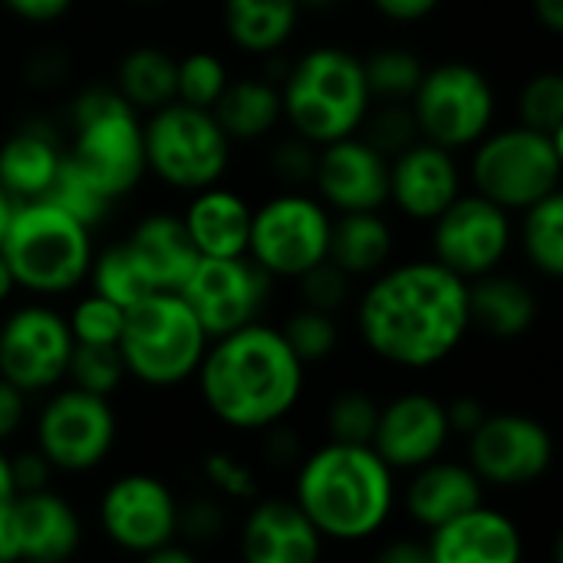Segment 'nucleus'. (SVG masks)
Segmentation results:
<instances>
[{"instance_id": "f257e3e1", "label": "nucleus", "mask_w": 563, "mask_h": 563, "mask_svg": "<svg viewBox=\"0 0 563 563\" xmlns=\"http://www.w3.org/2000/svg\"><path fill=\"white\" fill-rule=\"evenodd\" d=\"M363 346L399 369H432L468 336V280L429 261L383 267L356 303Z\"/></svg>"}, {"instance_id": "f03ea898", "label": "nucleus", "mask_w": 563, "mask_h": 563, "mask_svg": "<svg viewBox=\"0 0 563 563\" xmlns=\"http://www.w3.org/2000/svg\"><path fill=\"white\" fill-rule=\"evenodd\" d=\"M307 366L277 327L261 320L208 343L195 373L205 409L234 432H264L284 422L303 396Z\"/></svg>"}, {"instance_id": "7ed1b4c3", "label": "nucleus", "mask_w": 563, "mask_h": 563, "mask_svg": "<svg viewBox=\"0 0 563 563\" xmlns=\"http://www.w3.org/2000/svg\"><path fill=\"white\" fill-rule=\"evenodd\" d=\"M294 505L323 541H369L396 508V472L369 445L327 442L297 462Z\"/></svg>"}, {"instance_id": "20e7f679", "label": "nucleus", "mask_w": 563, "mask_h": 563, "mask_svg": "<svg viewBox=\"0 0 563 563\" xmlns=\"http://www.w3.org/2000/svg\"><path fill=\"white\" fill-rule=\"evenodd\" d=\"M277 86L284 119L300 139L313 145L356 135L366 112L373 109L363 59L343 46L307 49Z\"/></svg>"}, {"instance_id": "39448f33", "label": "nucleus", "mask_w": 563, "mask_h": 563, "mask_svg": "<svg viewBox=\"0 0 563 563\" xmlns=\"http://www.w3.org/2000/svg\"><path fill=\"white\" fill-rule=\"evenodd\" d=\"M92 231L69 218L53 201H20L0 241L16 290L36 297H59L89 277Z\"/></svg>"}, {"instance_id": "423d86ee", "label": "nucleus", "mask_w": 563, "mask_h": 563, "mask_svg": "<svg viewBox=\"0 0 563 563\" xmlns=\"http://www.w3.org/2000/svg\"><path fill=\"white\" fill-rule=\"evenodd\" d=\"M208 343L211 336L178 294H152L125 310L119 356L135 383L172 389L198 373Z\"/></svg>"}, {"instance_id": "0eeeda50", "label": "nucleus", "mask_w": 563, "mask_h": 563, "mask_svg": "<svg viewBox=\"0 0 563 563\" xmlns=\"http://www.w3.org/2000/svg\"><path fill=\"white\" fill-rule=\"evenodd\" d=\"M73 142L66 158L86 172L112 201L135 191L145 175L142 115L112 89L92 86L73 102Z\"/></svg>"}, {"instance_id": "6e6552de", "label": "nucleus", "mask_w": 563, "mask_h": 563, "mask_svg": "<svg viewBox=\"0 0 563 563\" xmlns=\"http://www.w3.org/2000/svg\"><path fill=\"white\" fill-rule=\"evenodd\" d=\"M468 178L475 195L498 208L525 211L548 195L561 191L563 145L561 135H544L528 125L488 132L472 145Z\"/></svg>"}, {"instance_id": "1a4fd4ad", "label": "nucleus", "mask_w": 563, "mask_h": 563, "mask_svg": "<svg viewBox=\"0 0 563 563\" xmlns=\"http://www.w3.org/2000/svg\"><path fill=\"white\" fill-rule=\"evenodd\" d=\"M145 172L178 191H201L224 178L231 139L208 109L168 102L142 122Z\"/></svg>"}, {"instance_id": "9d476101", "label": "nucleus", "mask_w": 563, "mask_h": 563, "mask_svg": "<svg viewBox=\"0 0 563 563\" xmlns=\"http://www.w3.org/2000/svg\"><path fill=\"white\" fill-rule=\"evenodd\" d=\"M409 106L419 125V139L459 152L472 148L492 132L498 99L492 79L478 66L449 59L422 73Z\"/></svg>"}, {"instance_id": "9b49d317", "label": "nucleus", "mask_w": 563, "mask_h": 563, "mask_svg": "<svg viewBox=\"0 0 563 563\" xmlns=\"http://www.w3.org/2000/svg\"><path fill=\"white\" fill-rule=\"evenodd\" d=\"M333 214L317 195L277 191L251 211L247 257L274 280H297L320 261H327Z\"/></svg>"}, {"instance_id": "f8f14e48", "label": "nucleus", "mask_w": 563, "mask_h": 563, "mask_svg": "<svg viewBox=\"0 0 563 563\" xmlns=\"http://www.w3.org/2000/svg\"><path fill=\"white\" fill-rule=\"evenodd\" d=\"M119 422L112 402L82 389H53L36 416V452L53 472L86 475L115 449Z\"/></svg>"}, {"instance_id": "ddd939ff", "label": "nucleus", "mask_w": 563, "mask_h": 563, "mask_svg": "<svg viewBox=\"0 0 563 563\" xmlns=\"http://www.w3.org/2000/svg\"><path fill=\"white\" fill-rule=\"evenodd\" d=\"M73 346L69 323L59 310L46 303L16 307L0 323V379L23 396L53 393L66 379Z\"/></svg>"}, {"instance_id": "4468645a", "label": "nucleus", "mask_w": 563, "mask_h": 563, "mask_svg": "<svg viewBox=\"0 0 563 563\" xmlns=\"http://www.w3.org/2000/svg\"><path fill=\"white\" fill-rule=\"evenodd\" d=\"M515 241V224L495 201L462 191L432 221V261L462 280H478L501 267Z\"/></svg>"}, {"instance_id": "2eb2a0df", "label": "nucleus", "mask_w": 563, "mask_h": 563, "mask_svg": "<svg viewBox=\"0 0 563 563\" xmlns=\"http://www.w3.org/2000/svg\"><path fill=\"white\" fill-rule=\"evenodd\" d=\"M465 442L468 468L482 485L525 488L541 482L554 465V439L548 426L521 412H488Z\"/></svg>"}, {"instance_id": "dca6fc26", "label": "nucleus", "mask_w": 563, "mask_h": 563, "mask_svg": "<svg viewBox=\"0 0 563 563\" xmlns=\"http://www.w3.org/2000/svg\"><path fill=\"white\" fill-rule=\"evenodd\" d=\"M267 294L271 277L251 257H201L178 290L211 340L254 323Z\"/></svg>"}, {"instance_id": "f3484780", "label": "nucleus", "mask_w": 563, "mask_h": 563, "mask_svg": "<svg viewBox=\"0 0 563 563\" xmlns=\"http://www.w3.org/2000/svg\"><path fill=\"white\" fill-rule=\"evenodd\" d=\"M99 528L112 548L142 558L178 541V498L155 475H119L99 498Z\"/></svg>"}, {"instance_id": "a211bd4d", "label": "nucleus", "mask_w": 563, "mask_h": 563, "mask_svg": "<svg viewBox=\"0 0 563 563\" xmlns=\"http://www.w3.org/2000/svg\"><path fill=\"white\" fill-rule=\"evenodd\" d=\"M313 188L330 214L379 211L389 205V158L363 135L336 139L320 145Z\"/></svg>"}, {"instance_id": "6ab92c4d", "label": "nucleus", "mask_w": 563, "mask_h": 563, "mask_svg": "<svg viewBox=\"0 0 563 563\" xmlns=\"http://www.w3.org/2000/svg\"><path fill=\"white\" fill-rule=\"evenodd\" d=\"M445 402L429 393H402L379 406V422L369 449L393 472H416L435 462L449 445Z\"/></svg>"}, {"instance_id": "aec40b11", "label": "nucleus", "mask_w": 563, "mask_h": 563, "mask_svg": "<svg viewBox=\"0 0 563 563\" xmlns=\"http://www.w3.org/2000/svg\"><path fill=\"white\" fill-rule=\"evenodd\" d=\"M462 195L455 152L426 139L389 158V201L412 221H435Z\"/></svg>"}, {"instance_id": "412c9836", "label": "nucleus", "mask_w": 563, "mask_h": 563, "mask_svg": "<svg viewBox=\"0 0 563 563\" xmlns=\"http://www.w3.org/2000/svg\"><path fill=\"white\" fill-rule=\"evenodd\" d=\"M323 538L294 498L257 501L241 525V563H320Z\"/></svg>"}, {"instance_id": "4be33fe9", "label": "nucleus", "mask_w": 563, "mask_h": 563, "mask_svg": "<svg viewBox=\"0 0 563 563\" xmlns=\"http://www.w3.org/2000/svg\"><path fill=\"white\" fill-rule=\"evenodd\" d=\"M432 563H521V528L498 508L478 505L475 511L429 531Z\"/></svg>"}, {"instance_id": "5701e85b", "label": "nucleus", "mask_w": 563, "mask_h": 563, "mask_svg": "<svg viewBox=\"0 0 563 563\" xmlns=\"http://www.w3.org/2000/svg\"><path fill=\"white\" fill-rule=\"evenodd\" d=\"M20 561L69 563L82 544V521L76 508L53 488L16 495L10 501Z\"/></svg>"}, {"instance_id": "b1692460", "label": "nucleus", "mask_w": 563, "mask_h": 563, "mask_svg": "<svg viewBox=\"0 0 563 563\" xmlns=\"http://www.w3.org/2000/svg\"><path fill=\"white\" fill-rule=\"evenodd\" d=\"M409 475L412 478L406 488V511L426 531H435L485 505V485L468 468V462H449L439 455L435 462Z\"/></svg>"}, {"instance_id": "393cba45", "label": "nucleus", "mask_w": 563, "mask_h": 563, "mask_svg": "<svg viewBox=\"0 0 563 563\" xmlns=\"http://www.w3.org/2000/svg\"><path fill=\"white\" fill-rule=\"evenodd\" d=\"M251 211L238 191L211 185L191 195L181 224L201 257H247Z\"/></svg>"}, {"instance_id": "a878e982", "label": "nucleus", "mask_w": 563, "mask_h": 563, "mask_svg": "<svg viewBox=\"0 0 563 563\" xmlns=\"http://www.w3.org/2000/svg\"><path fill=\"white\" fill-rule=\"evenodd\" d=\"M125 241L135 251V257L142 261V267L158 294H178L185 287V280L191 277L195 264L201 261V254L195 251V244L181 224V214H168V211L148 214L132 228V234Z\"/></svg>"}, {"instance_id": "bb28decb", "label": "nucleus", "mask_w": 563, "mask_h": 563, "mask_svg": "<svg viewBox=\"0 0 563 563\" xmlns=\"http://www.w3.org/2000/svg\"><path fill=\"white\" fill-rule=\"evenodd\" d=\"M63 145L46 125H23L0 145V188L20 205V201H40L46 198L59 165H63Z\"/></svg>"}, {"instance_id": "cd10ccee", "label": "nucleus", "mask_w": 563, "mask_h": 563, "mask_svg": "<svg viewBox=\"0 0 563 563\" xmlns=\"http://www.w3.org/2000/svg\"><path fill=\"white\" fill-rule=\"evenodd\" d=\"M538 320V294L511 274H485L468 280V323L495 340H518Z\"/></svg>"}, {"instance_id": "c85d7f7f", "label": "nucleus", "mask_w": 563, "mask_h": 563, "mask_svg": "<svg viewBox=\"0 0 563 563\" xmlns=\"http://www.w3.org/2000/svg\"><path fill=\"white\" fill-rule=\"evenodd\" d=\"M389 257L393 228L379 211H350L333 218L327 261L336 264L346 277H376L383 267H389Z\"/></svg>"}, {"instance_id": "c756f323", "label": "nucleus", "mask_w": 563, "mask_h": 563, "mask_svg": "<svg viewBox=\"0 0 563 563\" xmlns=\"http://www.w3.org/2000/svg\"><path fill=\"white\" fill-rule=\"evenodd\" d=\"M211 115L218 119V125L231 139V145L267 139L284 119L280 86L271 79H261V76L231 79L224 86L221 99L214 102Z\"/></svg>"}, {"instance_id": "7c9ffc66", "label": "nucleus", "mask_w": 563, "mask_h": 563, "mask_svg": "<svg viewBox=\"0 0 563 563\" xmlns=\"http://www.w3.org/2000/svg\"><path fill=\"white\" fill-rule=\"evenodd\" d=\"M297 0H224V33L244 53H277L297 30Z\"/></svg>"}, {"instance_id": "2f4dec72", "label": "nucleus", "mask_w": 563, "mask_h": 563, "mask_svg": "<svg viewBox=\"0 0 563 563\" xmlns=\"http://www.w3.org/2000/svg\"><path fill=\"white\" fill-rule=\"evenodd\" d=\"M175 69L178 59L162 46H132L115 69V92L142 115L175 102Z\"/></svg>"}, {"instance_id": "473e14b6", "label": "nucleus", "mask_w": 563, "mask_h": 563, "mask_svg": "<svg viewBox=\"0 0 563 563\" xmlns=\"http://www.w3.org/2000/svg\"><path fill=\"white\" fill-rule=\"evenodd\" d=\"M86 280L92 284V294L112 300L122 310H129L139 300L158 294L155 284L148 280L142 261L129 247V241H119V244L106 247L102 254H92V264H89V277Z\"/></svg>"}, {"instance_id": "72a5a7b5", "label": "nucleus", "mask_w": 563, "mask_h": 563, "mask_svg": "<svg viewBox=\"0 0 563 563\" xmlns=\"http://www.w3.org/2000/svg\"><path fill=\"white\" fill-rule=\"evenodd\" d=\"M521 251L531 267L544 277L563 274V195H548L544 201L521 211Z\"/></svg>"}, {"instance_id": "f704fd0d", "label": "nucleus", "mask_w": 563, "mask_h": 563, "mask_svg": "<svg viewBox=\"0 0 563 563\" xmlns=\"http://www.w3.org/2000/svg\"><path fill=\"white\" fill-rule=\"evenodd\" d=\"M426 63L409 46H379L363 59V76L373 99L383 102H409L419 89Z\"/></svg>"}, {"instance_id": "c9c22d12", "label": "nucleus", "mask_w": 563, "mask_h": 563, "mask_svg": "<svg viewBox=\"0 0 563 563\" xmlns=\"http://www.w3.org/2000/svg\"><path fill=\"white\" fill-rule=\"evenodd\" d=\"M46 201H53L56 208H63L69 218H76L89 231L99 228L109 218L112 205H115L86 172H79L66 158V152H63V165H59V172H56V178H53V185L46 191Z\"/></svg>"}, {"instance_id": "e433bc0d", "label": "nucleus", "mask_w": 563, "mask_h": 563, "mask_svg": "<svg viewBox=\"0 0 563 563\" xmlns=\"http://www.w3.org/2000/svg\"><path fill=\"white\" fill-rule=\"evenodd\" d=\"M228 82H231V76H228L224 59L218 53H211V49H195V53L178 59V69H175V102H185V106L211 112Z\"/></svg>"}, {"instance_id": "4c0bfd02", "label": "nucleus", "mask_w": 563, "mask_h": 563, "mask_svg": "<svg viewBox=\"0 0 563 563\" xmlns=\"http://www.w3.org/2000/svg\"><path fill=\"white\" fill-rule=\"evenodd\" d=\"M280 336L284 343L290 346V353L303 363V366H313V363H323L336 353L340 346V327H336V317L333 313H320V310H310V307H300L287 317V323L280 327Z\"/></svg>"}, {"instance_id": "58836bf2", "label": "nucleus", "mask_w": 563, "mask_h": 563, "mask_svg": "<svg viewBox=\"0 0 563 563\" xmlns=\"http://www.w3.org/2000/svg\"><path fill=\"white\" fill-rule=\"evenodd\" d=\"M376 422H379V402L363 389H346L333 396V402L327 406V419H323L327 442L369 445L376 435Z\"/></svg>"}, {"instance_id": "ea45409f", "label": "nucleus", "mask_w": 563, "mask_h": 563, "mask_svg": "<svg viewBox=\"0 0 563 563\" xmlns=\"http://www.w3.org/2000/svg\"><path fill=\"white\" fill-rule=\"evenodd\" d=\"M66 379L73 389L92 393L109 399L125 383V363L119 356V346H73Z\"/></svg>"}, {"instance_id": "a19ab883", "label": "nucleus", "mask_w": 563, "mask_h": 563, "mask_svg": "<svg viewBox=\"0 0 563 563\" xmlns=\"http://www.w3.org/2000/svg\"><path fill=\"white\" fill-rule=\"evenodd\" d=\"M518 115L521 125L544 132V135H561L563 132V76L558 69H541L534 73L521 96H518Z\"/></svg>"}, {"instance_id": "79ce46f5", "label": "nucleus", "mask_w": 563, "mask_h": 563, "mask_svg": "<svg viewBox=\"0 0 563 563\" xmlns=\"http://www.w3.org/2000/svg\"><path fill=\"white\" fill-rule=\"evenodd\" d=\"M73 343L79 346H119L122 336V323H125V310L115 307L112 300L99 297V294H86L66 317Z\"/></svg>"}, {"instance_id": "37998d69", "label": "nucleus", "mask_w": 563, "mask_h": 563, "mask_svg": "<svg viewBox=\"0 0 563 563\" xmlns=\"http://www.w3.org/2000/svg\"><path fill=\"white\" fill-rule=\"evenodd\" d=\"M360 129H366L363 139L373 148H379L386 158H393L402 148H409L412 142H419V125H416L412 106H406V102H383L376 112L369 109Z\"/></svg>"}, {"instance_id": "c03bdc74", "label": "nucleus", "mask_w": 563, "mask_h": 563, "mask_svg": "<svg viewBox=\"0 0 563 563\" xmlns=\"http://www.w3.org/2000/svg\"><path fill=\"white\" fill-rule=\"evenodd\" d=\"M320 145L300 139L297 132L287 139H277L271 148V175L284 185V191H300L303 185H313Z\"/></svg>"}, {"instance_id": "a18cd8bd", "label": "nucleus", "mask_w": 563, "mask_h": 563, "mask_svg": "<svg viewBox=\"0 0 563 563\" xmlns=\"http://www.w3.org/2000/svg\"><path fill=\"white\" fill-rule=\"evenodd\" d=\"M297 284H300L303 307L320 310V313H333V317H336V310L346 307V300L353 294V277H346L330 261H320L317 267H310L307 274H300Z\"/></svg>"}, {"instance_id": "49530a36", "label": "nucleus", "mask_w": 563, "mask_h": 563, "mask_svg": "<svg viewBox=\"0 0 563 563\" xmlns=\"http://www.w3.org/2000/svg\"><path fill=\"white\" fill-rule=\"evenodd\" d=\"M228 511L218 495H198L191 501H178V531L175 538H185L188 548L211 544L224 534Z\"/></svg>"}, {"instance_id": "de8ad7c7", "label": "nucleus", "mask_w": 563, "mask_h": 563, "mask_svg": "<svg viewBox=\"0 0 563 563\" xmlns=\"http://www.w3.org/2000/svg\"><path fill=\"white\" fill-rule=\"evenodd\" d=\"M201 475L211 485V492L218 498H231V501H251L257 495V478L254 472L231 452H208L201 462Z\"/></svg>"}, {"instance_id": "09e8293b", "label": "nucleus", "mask_w": 563, "mask_h": 563, "mask_svg": "<svg viewBox=\"0 0 563 563\" xmlns=\"http://www.w3.org/2000/svg\"><path fill=\"white\" fill-rule=\"evenodd\" d=\"M10 478H13V498H16V495H30V492L49 488L53 468H49V462L36 449H26L20 455H10Z\"/></svg>"}, {"instance_id": "8fccbe9b", "label": "nucleus", "mask_w": 563, "mask_h": 563, "mask_svg": "<svg viewBox=\"0 0 563 563\" xmlns=\"http://www.w3.org/2000/svg\"><path fill=\"white\" fill-rule=\"evenodd\" d=\"M445 419H449L452 435L468 439L488 419V406L478 396H455L452 402H445Z\"/></svg>"}, {"instance_id": "3c124183", "label": "nucleus", "mask_w": 563, "mask_h": 563, "mask_svg": "<svg viewBox=\"0 0 563 563\" xmlns=\"http://www.w3.org/2000/svg\"><path fill=\"white\" fill-rule=\"evenodd\" d=\"M264 459H267L271 465H280V468L300 462L303 455H300V439H297V432L284 429L280 422L271 426V429H264Z\"/></svg>"}, {"instance_id": "603ef678", "label": "nucleus", "mask_w": 563, "mask_h": 563, "mask_svg": "<svg viewBox=\"0 0 563 563\" xmlns=\"http://www.w3.org/2000/svg\"><path fill=\"white\" fill-rule=\"evenodd\" d=\"M13 16L26 23H53L69 13L73 0H0Z\"/></svg>"}, {"instance_id": "864d4df0", "label": "nucleus", "mask_w": 563, "mask_h": 563, "mask_svg": "<svg viewBox=\"0 0 563 563\" xmlns=\"http://www.w3.org/2000/svg\"><path fill=\"white\" fill-rule=\"evenodd\" d=\"M373 563H432V554L419 538H393L376 551Z\"/></svg>"}, {"instance_id": "5fc2aeb1", "label": "nucleus", "mask_w": 563, "mask_h": 563, "mask_svg": "<svg viewBox=\"0 0 563 563\" xmlns=\"http://www.w3.org/2000/svg\"><path fill=\"white\" fill-rule=\"evenodd\" d=\"M23 416H26V396L7 379H0V445L20 429Z\"/></svg>"}, {"instance_id": "6e6d98bb", "label": "nucleus", "mask_w": 563, "mask_h": 563, "mask_svg": "<svg viewBox=\"0 0 563 563\" xmlns=\"http://www.w3.org/2000/svg\"><path fill=\"white\" fill-rule=\"evenodd\" d=\"M386 20H396V23H416V20H426L429 13L439 10L442 0H369Z\"/></svg>"}, {"instance_id": "4d7b16f0", "label": "nucleus", "mask_w": 563, "mask_h": 563, "mask_svg": "<svg viewBox=\"0 0 563 563\" xmlns=\"http://www.w3.org/2000/svg\"><path fill=\"white\" fill-rule=\"evenodd\" d=\"M20 561V544H16V528H13V511L10 501L0 505V563Z\"/></svg>"}, {"instance_id": "13d9d810", "label": "nucleus", "mask_w": 563, "mask_h": 563, "mask_svg": "<svg viewBox=\"0 0 563 563\" xmlns=\"http://www.w3.org/2000/svg\"><path fill=\"white\" fill-rule=\"evenodd\" d=\"M139 563H201V561H198V554H195L188 544L172 541V544H162V548H155V551L142 554Z\"/></svg>"}, {"instance_id": "bf43d9fd", "label": "nucleus", "mask_w": 563, "mask_h": 563, "mask_svg": "<svg viewBox=\"0 0 563 563\" xmlns=\"http://www.w3.org/2000/svg\"><path fill=\"white\" fill-rule=\"evenodd\" d=\"M534 3V16L544 30L561 33L563 30V0H531Z\"/></svg>"}, {"instance_id": "052dcab7", "label": "nucleus", "mask_w": 563, "mask_h": 563, "mask_svg": "<svg viewBox=\"0 0 563 563\" xmlns=\"http://www.w3.org/2000/svg\"><path fill=\"white\" fill-rule=\"evenodd\" d=\"M13 501V478H10V455L0 449V505Z\"/></svg>"}, {"instance_id": "680f3d73", "label": "nucleus", "mask_w": 563, "mask_h": 563, "mask_svg": "<svg viewBox=\"0 0 563 563\" xmlns=\"http://www.w3.org/2000/svg\"><path fill=\"white\" fill-rule=\"evenodd\" d=\"M13 290H16V284H13V277H10V267H7L3 254H0V307L13 297Z\"/></svg>"}, {"instance_id": "e2e57ef3", "label": "nucleus", "mask_w": 563, "mask_h": 563, "mask_svg": "<svg viewBox=\"0 0 563 563\" xmlns=\"http://www.w3.org/2000/svg\"><path fill=\"white\" fill-rule=\"evenodd\" d=\"M13 208H16V201L0 188V241H3V234H7V228H10V218H13Z\"/></svg>"}, {"instance_id": "0e129e2a", "label": "nucleus", "mask_w": 563, "mask_h": 563, "mask_svg": "<svg viewBox=\"0 0 563 563\" xmlns=\"http://www.w3.org/2000/svg\"><path fill=\"white\" fill-rule=\"evenodd\" d=\"M300 3V10H317V13H323V10H333L340 0H297Z\"/></svg>"}, {"instance_id": "69168bd1", "label": "nucleus", "mask_w": 563, "mask_h": 563, "mask_svg": "<svg viewBox=\"0 0 563 563\" xmlns=\"http://www.w3.org/2000/svg\"><path fill=\"white\" fill-rule=\"evenodd\" d=\"M132 3H158V0H132Z\"/></svg>"}, {"instance_id": "338daca9", "label": "nucleus", "mask_w": 563, "mask_h": 563, "mask_svg": "<svg viewBox=\"0 0 563 563\" xmlns=\"http://www.w3.org/2000/svg\"><path fill=\"white\" fill-rule=\"evenodd\" d=\"M16 563H46V561H16Z\"/></svg>"}]
</instances>
